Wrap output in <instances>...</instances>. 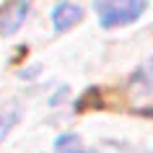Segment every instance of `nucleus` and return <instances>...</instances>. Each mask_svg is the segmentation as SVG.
I'll return each instance as SVG.
<instances>
[{"label":"nucleus","instance_id":"1","mask_svg":"<svg viewBox=\"0 0 153 153\" xmlns=\"http://www.w3.org/2000/svg\"><path fill=\"white\" fill-rule=\"evenodd\" d=\"M94 10L101 29H122L148 10V0H94Z\"/></svg>","mask_w":153,"mask_h":153},{"label":"nucleus","instance_id":"2","mask_svg":"<svg viewBox=\"0 0 153 153\" xmlns=\"http://www.w3.org/2000/svg\"><path fill=\"white\" fill-rule=\"evenodd\" d=\"M127 88L143 109H153V55L135 68V73L127 81Z\"/></svg>","mask_w":153,"mask_h":153},{"label":"nucleus","instance_id":"3","mask_svg":"<svg viewBox=\"0 0 153 153\" xmlns=\"http://www.w3.org/2000/svg\"><path fill=\"white\" fill-rule=\"evenodd\" d=\"M29 10H31V0H5L0 5V34L13 36L29 18Z\"/></svg>","mask_w":153,"mask_h":153},{"label":"nucleus","instance_id":"4","mask_svg":"<svg viewBox=\"0 0 153 153\" xmlns=\"http://www.w3.org/2000/svg\"><path fill=\"white\" fill-rule=\"evenodd\" d=\"M52 26H55V31H70L75 26L81 24L83 18H86V10L78 5V3H73V0H60L55 8H52Z\"/></svg>","mask_w":153,"mask_h":153},{"label":"nucleus","instance_id":"5","mask_svg":"<svg viewBox=\"0 0 153 153\" xmlns=\"http://www.w3.org/2000/svg\"><path fill=\"white\" fill-rule=\"evenodd\" d=\"M55 153H99L96 148H88V145L81 140V135L75 132H65L55 140Z\"/></svg>","mask_w":153,"mask_h":153},{"label":"nucleus","instance_id":"6","mask_svg":"<svg viewBox=\"0 0 153 153\" xmlns=\"http://www.w3.org/2000/svg\"><path fill=\"white\" fill-rule=\"evenodd\" d=\"M18 120H21V114H18L16 106H10V109H3V112H0V143L10 135V130L18 125Z\"/></svg>","mask_w":153,"mask_h":153}]
</instances>
